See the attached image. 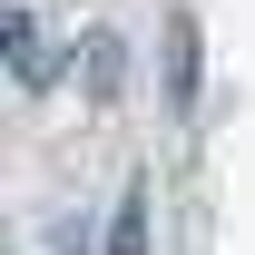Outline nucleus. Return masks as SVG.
<instances>
[{
  "mask_svg": "<svg viewBox=\"0 0 255 255\" xmlns=\"http://www.w3.org/2000/svg\"><path fill=\"white\" fill-rule=\"evenodd\" d=\"M167 108H196V20H167Z\"/></svg>",
  "mask_w": 255,
  "mask_h": 255,
  "instance_id": "obj_1",
  "label": "nucleus"
},
{
  "mask_svg": "<svg viewBox=\"0 0 255 255\" xmlns=\"http://www.w3.org/2000/svg\"><path fill=\"white\" fill-rule=\"evenodd\" d=\"M10 79H20V89H39V79H49V39H39L30 10H10Z\"/></svg>",
  "mask_w": 255,
  "mask_h": 255,
  "instance_id": "obj_2",
  "label": "nucleus"
},
{
  "mask_svg": "<svg viewBox=\"0 0 255 255\" xmlns=\"http://www.w3.org/2000/svg\"><path fill=\"white\" fill-rule=\"evenodd\" d=\"M108 255H147V196H137V187H128L118 216H108Z\"/></svg>",
  "mask_w": 255,
  "mask_h": 255,
  "instance_id": "obj_3",
  "label": "nucleus"
},
{
  "mask_svg": "<svg viewBox=\"0 0 255 255\" xmlns=\"http://www.w3.org/2000/svg\"><path fill=\"white\" fill-rule=\"evenodd\" d=\"M89 89H98V98L118 89V39H108V30H98V39H89Z\"/></svg>",
  "mask_w": 255,
  "mask_h": 255,
  "instance_id": "obj_4",
  "label": "nucleus"
}]
</instances>
